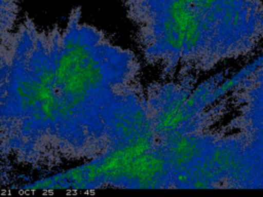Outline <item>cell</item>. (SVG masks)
Wrapping results in <instances>:
<instances>
[{
  "label": "cell",
  "instance_id": "3",
  "mask_svg": "<svg viewBox=\"0 0 263 197\" xmlns=\"http://www.w3.org/2000/svg\"><path fill=\"white\" fill-rule=\"evenodd\" d=\"M18 13L17 0H0V39L15 28Z\"/></svg>",
  "mask_w": 263,
  "mask_h": 197
},
{
  "label": "cell",
  "instance_id": "4",
  "mask_svg": "<svg viewBox=\"0 0 263 197\" xmlns=\"http://www.w3.org/2000/svg\"><path fill=\"white\" fill-rule=\"evenodd\" d=\"M11 163L13 162L0 152V188L8 186L11 181Z\"/></svg>",
  "mask_w": 263,
  "mask_h": 197
},
{
  "label": "cell",
  "instance_id": "2",
  "mask_svg": "<svg viewBox=\"0 0 263 197\" xmlns=\"http://www.w3.org/2000/svg\"><path fill=\"white\" fill-rule=\"evenodd\" d=\"M146 65L195 80L252 55L263 42V0H124Z\"/></svg>",
  "mask_w": 263,
  "mask_h": 197
},
{
  "label": "cell",
  "instance_id": "1",
  "mask_svg": "<svg viewBox=\"0 0 263 197\" xmlns=\"http://www.w3.org/2000/svg\"><path fill=\"white\" fill-rule=\"evenodd\" d=\"M150 136L139 58L79 7L64 26L26 16L0 39V152L13 163L51 170Z\"/></svg>",
  "mask_w": 263,
  "mask_h": 197
}]
</instances>
